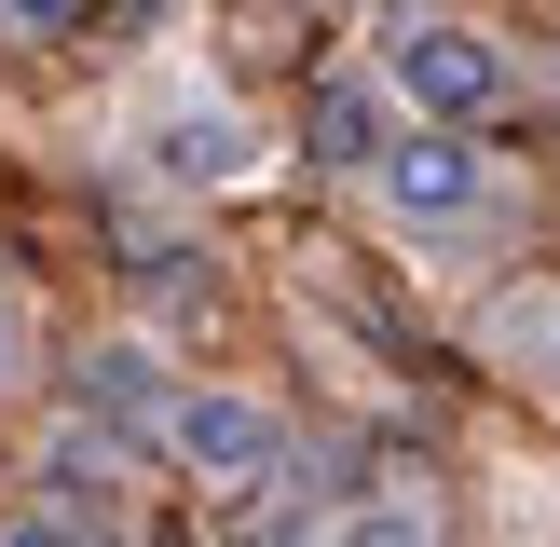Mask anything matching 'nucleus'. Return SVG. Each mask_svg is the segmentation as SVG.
<instances>
[{
    "mask_svg": "<svg viewBox=\"0 0 560 547\" xmlns=\"http://www.w3.org/2000/svg\"><path fill=\"white\" fill-rule=\"evenodd\" d=\"M151 452L178 465L191 492H219V507H233L246 479H273V465H288V424H273V397H246V383H178Z\"/></svg>",
    "mask_w": 560,
    "mask_h": 547,
    "instance_id": "f257e3e1",
    "label": "nucleus"
},
{
    "mask_svg": "<svg viewBox=\"0 0 560 547\" xmlns=\"http://www.w3.org/2000/svg\"><path fill=\"white\" fill-rule=\"evenodd\" d=\"M370 191H383V219H410V233H465V219H492L479 124H424V109H410V124L370 151Z\"/></svg>",
    "mask_w": 560,
    "mask_h": 547,
    "instance_id": "f03ea898",
    "label": "nucleus"
},
{
    "mask_svg": "<svg viewBox=\"0 0 560 547\" xmlns=\"http://www.w3.org/2000/svg\"><path fill=\"white\" fill-rule=\"evenodd\" d=\"M383 82H397L424 124H492V109H506V42H492V27H452V14H410L397 55H383Z\"/></svg>",
    "mask_w": 560,
    "mask_h": 547,
    "instance_id": "7ed1b4c3",
    "label": "nucleus"
},
{
    "mask_svg": "<svg viewBox=\"0 0 560 547\" xmlns=\"http://www.w3.org/2000/svg\"><path fill=\"white\" fill-rule=\"evenodd\" d=\"M137 151H151L164 191H233L246 164H260V124H246V109H219V96H178V109H151V137H137Z\"/></svg>",
    "mask_w": 560,
    "mask_h": 547,
    "instance_id": "20e7f679",
    "label": "nucleus"
},
{
    "mask_svg": "<svg viewBox=\"0 0 560 547\" xmlns=\"http://www.w3.org/2000/svg\"><path fill=\"white\" fill-rule=\"evenodd\" d=\"M164 397H178V383H164L151 342H96V356H82V424H109V438H164Z\"/></svg>",
    "mask_w": 560,
    "mask_h": 547,
    "instance_id": "39448f33",
    "label": "nucleus"
},
{
    "mask_svg": "<svg viewBox=\"0 0 560 547\" xmlns=\"http://www.w3.org/2000/svg\"><path fill=\"white\" fill-rule=\"evenodd\" d=\"M233 547H342V507H328L315 479H288V465H273V479L233 492Z\"/></svg>",
    "mask_w": 560,
    "mask_h": 547,
    "instance_id": "423d86ee",
    "label": "nucleus"
},
{
    "mask_svg": "<svg viewBox=\"0 0 560 547\" xmlns=\"http://www.w3.org/2000/svg\"><path fill=\"white\" fill-rule=\"evenodd\" d=\"M492 356H506L520 383H547V397H560V274H547V288H520V301H492Z\"/></svg>",
    "mask_w": 560,
    "mask_h": 547,
    "instance_id": "0eeeda50",
    "label": "nucleus"
},
{
    "mask_svg": "<svg viewBox=\"0 0 560 547\" xmlns=\"http://www.w3.org/2000/svg\"><path fill=\"white\" fill-rule=\"evenodd\" d=\"M342 547H452V534H438V492L424 479H383L370 507H342Z\"/></svg>",
    "mask_w": 560,
    "mask_h": 547,
    "instance_id": "6e6552de",
    "label": "nucleus"
},
{
    "mask_svg": "<svg viewBox=\"0 0 560 547\" xmlns=\"http://www.w3.org/2000/svg\"><path fill=\"white\" fill-rule=\"evenodd\" d=\"M315 151H328V164H370V151H383V109L355 96V82H328V96H315Z\"/></svg>",
    "mask_w": 560,
    "mask_h": 547,
    "instance_id": "1a4fd4ad",
    "label": "nucleus"
},
{
    "mask_svg": "<svg viewBox=\"0 0 560 547\" xmlns=\"http://www.w3.org/2000/svg\"><path fill=\"white\" fill-rule=\"evenodd\" d=\"M82 14H96V0H0V27H14V42H69Z\"/></svg>",
    "mask_w": 560,
    "mask_h": 547,
    "instance_id": "9d476101",
    "label": "nucleus"
},
{
    "mask_svg": "<svg viewBox=\"0 0 560 547\" xmlns=\"http://www.w3.org/2000/svg\"><path fill=\"white\" fill-rule=\"evenodd\" d=\"M0 547H82V520H0Z\"/></svg>",
    "mask_w": 560,
    "mask_h": 547,
    "instance_id": "9b49d317",
    "label": "nucleus"
},
{
    "mask_svg": "<svg viewBox=\"0 0 560 547\" xmlns=\"http://www.w3.org/2000/svg\"><path fill=\"white\" fill-rule=\"evenodd\" d=\"M383 14H424V0H383Z\"/></svg>",
    "mask_w": 560,
    "mask_h": 547,
    "instance_id": "f8f14e48",
    "label": "nucleus"
}]
</instances>
